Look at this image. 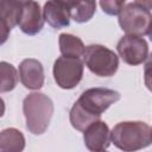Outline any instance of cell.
<instances>
[{"mask_svg": "<svg viewBox=\"0 0 152 152\" xmlns=\"http://www.w3.org/2000/svg\"><path fill=\"white\" fill-rule=\"evenodd\" d=\"M120 100V93L108 88H90L81 94L70 110L71 126L84 132L91 124L100 121L102 113Z\"/></svg>", "mask_w": 152, "mask_h": 152, "instance_id": "6da1fadb", "label": "cell"}, {"mask_svg": "<svg viewBox=\"0 0 152 152\" xmlns=\"http://www.w3.org/2000/svg\"><path fill=\"white\" fill-rule=\"evenodd\" d=\"M110 141L124 152H135L151 145V126L142 121H122L110 132Z\"/></svg>", "mask_w": 152, "mask_h": 152, "instance_id": "7a4b0ae2", "label": "cell"}, {"mask_svg": "<svg viewBox=\"0 0 152 152\" xmlns=\"http://www.w3.org/2000/svg\"><path fill=\"white\" fill-rule=\"evenodd\" d=\"M23 112L28 132L39 135L49 127L53 114V103L43 93H31L23 101Z\"/></svg>", "mask_w": 152, "mask_h": 152, "instance_id": "3957f363", "label": "cell"}, {"mask_svg": "<svg viewBox=\"0 0 152 152\" xmlns=\"http://www.w3.org/2000/svg\"><path fill=\"white\" fill-rule=\"evenodd\" d=\"M151 1H133L125 4L119 13V25L127 36H147L151 31L152 14Z\"/></svg>", "mask_w": 152, "mask_h": 152, "instance_id": "277c9868", "label": "cell"}, {"mask_svg": "<svg viewBox=\"0 0 152 152\" xmlns=\"http://www.w3.org/2000/svg\"><path fill=\"white\" fill-rule=\"evenodd\" d=\"M82 57L87 68L100 77L113 76L119 66V58L116 53L100 44L86 46Z\"/></svg>", "mask_w": 152, "mask_h": 152, "instance_id": "5b68a950", "label": "cell"}, {"mask_svg": "<svg viewBox=\"0 0 152 152\" xmlns=\"http://www.w3.org/2000/svg\"><path fill=\"white\" fill-rule=\"evenodd\" d=\"M83 62L80 58L59 57L53 64V78L62 89H72L82 80Z\"/></svg>", "mask_w": 152, "mask_h": 152, "instance_id": "8992f818", "label": "cell"}, {"mask_svg": "<svg viewBox=\"0 0 152 152\" xmlns=\"http://www.w3.org/2000/svg\"><path fill=\"white\" fill-rule=\"evenodd\" d=\"M116 50L121 59L128 65H139L148 57V45L144 38L124 36L116 45Z\"/></svg>", "mask_w": 152, "mask_h": 152, "instance_id": "52a82bcc", "label": "cell"}, {"mask_svg": "<svg viewBox=\"0 0 152 152\" xmlns=\"http://www.w3.org/2000/svg\"><path fill=\"white\" fill-rule=\"evenodd\" d=\"M19 28L30 36L37 34L44 26V18L40 6L36 1H21V10L18 20Z\"/></svg>", "mask_w": 152, "mask_h": 152, "instance_id": "ba28073f", "label": "cell"}, {"mask_svg": "<svg viewBox=\"0 0 152 152\" xmlns=\"http://www.w3.org/2000/svg\"><path fill=\"white\" fill-rule=\"evenodd\" d=\"M84 145L91 152L106 151L110 145V132L106 122L96 121L91 124L83 134Z\"/></svg>", "mask_w": 152, "mask_h": 152, "instance_id": "9c48e42d", "label": "cell"}, {"mask_svg": "<svg viewBox=\"0 0 152 152\" xmlns=\"http://www.w3.org/2000/svg\"><path fill=\"white\" fill-rule=\"evenodd\" d=\"M19 77L25 88L39 89L44 84V68L38 59H24L19 64Z\"/></svg>", "mask_w": 152, "mask_h": 152, "instance_id": "30bf717a", "label": "cell"}, {"mask_svg": "<svg viewBox=\"0 0 152 152\" xmlns=\"http://www.w3.org/2000/svg\"><path fill=\"white\" fill-rule=\"evenodd\" d=\"M43 18L53 28H62L69 26L70 15L66 1H48L44 4Z\"/></svg>", "mask_w": 152, "mask_h": 152, "instance_id": "8fae6325", "label": "cell"}, {"mask_svg": "<svg viewBox=\"0 0 152 152\" xmlns=\"http://www.w3.org/2000/svg\"><path fill=\"white\" fill-rule=\"evenodd\" d=\"M25 148L24 134L17 128H6L0 132V152H23Z\"/></svg>", "mask_w": 152, "mask_h": 152, "instance_id": "7c38bea8", "label": "cell"}, {"mask_svg": "<svg viewBox=\"0 0 152 152\" xmlns=\"http://www.w3.org/2000/svg\"><path fill=\"white\" fill-rule=\"evenodd\" d=\"M59 50L62 56L64 57H72V58H80L84 53V44L83 42L70 33H61L59 34Z\"/></svg>", "mask_w": 152, "mask_h": 152, "instance_id": "4fadbf2b", "label": "cell"}, {"mask_svg": "<svg viewBox=\"0 0 152 152\" xmlns=\"http://www.w3.org/2000/svg\"><path fill=\"white\" fill-rule=\"evenodd\" d=\"M69 15L76 23H87L89 21L96 8L95 1H66Z\"/></svg>", "mask_w": 152, "mask_h": 152, "instance_id": "5bb4252c", "label": "cell"}, {"mask_svg": "<svg viewBox=\"0 0 152 152\" xmlns=\"http://www.w3.org/2000/svg\"><path fill=\"white\" fill-rule=\"evenodd\" d=\"M21 10V1L0 0V21L6 24L10 28L18 25Z\"/></svg>", "mask_w": 152, "mask_h": 152, "instance_id": "9a60e30c", "label": "cell"}, {"mask_svg": "<svg viewBox=\"0 0 152 152\" xmlns=\"http://www.w3.org/2000/svg\"><path fill=\"white\" fill-rule=\"evenodd\" d=\"M18 83V71L8 62H0V93H8Z\"/></svg>", "mask_w": 152, "mask_h": 152, "instance_id": "2e32d148", "label": "cell"}, {"mask_svg": "<svg viewBox=\"0 0 152 152\" xmlns=\"http://www.w3.org/2000/svg\"><path fill=\"white\" fill-rule=\"evenodd\" d=\"M125 1H116V0H107V1H100V6L109 15L119 14L122 7L125 6Z\"/></svg>", "mask_w": 152, "mask_h": 152, "instance_id": "e0dca14e", "label": "cell"}, {"mask_svg": "<svg viewBox=\"0 0 152 152\" xmlns=\"http://www.w3.org/2000/svg\"><path fill=\"white\" fill-rule=\"evenodd\" d=\"M10 31H11V28L6 24H4V23L0 21V45H2L8 39Z\"/></svg>", "mask_w": 152, "mask_h": 152, "instance_id": "ac0fdd59", "label": "cell"}, {"mask_svg": "<svg viewBox=\"0 0 152 152\" xmlns=\"http://www.w3.org/2000/svg\"><path fill=\"white\" fill-rule=\"evenodd\" d=\"M4 113H5V102H4V100L0 97V118L4 115Z\"/></svg>", "mask_w": 152, "mask_h": 152, "instance_id": "d6986e66", "label": "cell"}, {"mask_svg": "<svg viewBox=\"0 0 152 152\" xmlns=\"http://www.w3.org/2000/svg\"><path fill=\"white\" fill-rule=\"evenodd\" d=\"M101 152H107V151H101Z\"/></svg>", "mask_w": 152, "mask_h": 152, "instance_id": "ffe728a7", "label": "cell"}]
</instances>
